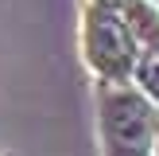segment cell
I'll list each match as a JSON object with an SVG mask.
<instances>
[{"instance_id": "cell-5", "label": "cell", "mask_w": 159, "mask_h": 156, "mask_svg": "<svg viewBox=\"0 0 159 156\" xmlns=\"http://www.w3.org/2000/svg\"><path fill=\"white\" fill-rule=\"evenodd\" d=\"M89 4H97V8H109V12H120V4H124V0H89Z\"/></svg>"}, {"instance_id": "cell-4", "label": "cell", "mask_w": 159, "mask_h": 156, "mask_svg": "<svg viewBox=\"0 0 159 156\" xmlns=\"http://www.w3.org/2000/svg\"><path fill=\"white\" fill-rule=\"evenodd\" d=\"M136 86L159 105V51H144L140 70H136Z\"/></svg>"}, {"instance_id": "cell-1", "label": "cell", "mask_w": 159, "mask_h": 156, "mask_svg": "<svg viewBox=\"0 0 159 156\" xmlns=\"http://www.w3.org/2000/svg\"><path fill=\"white\" fill-rule=\"evenodd\" d=\"M78 39H82V59L89 74L97 78V86H136L144 47L136 43L120 12H109V8H97L85 0Z\"/></svg>"}, {"instance_id": "cell-2", "label": "cell", "mask_w": 159, "mask_h": 156, "mask_svg": "<svg viewBox=\"0 0 159 156\" xmlns=\"http://www.w3.org/2000/svg\"><path fill=\"white\" fill-rule=\"evenodd\" d=\"M97 121L105 156H152L159 105L140 86H97Z\"/></svg>"}, {"instance_id": "cell-7", "label": "cell", "mask_w": 159, "mask_h": 156, "mask_svg": "<svg viewBox=\"0 0 159 156\" xmlns=\"http://www.w3.org/2000/svg\"><path fill=\"white\" fill-rule=\"evenodd\" d=\"M0 156H8V152H0Z\"/></svg>"}, {"instance_id": "cell-6", "label": "cell", "mask_w": 159, "mask_h": 156, "mask_svg": "<svg viewBox=\"0 0 159 156\" xmlns=\"http://www.w3.org/2000/svg\"><path fill=\"white\" fill-rule=\"evenodd\" d=\"M152 156H159V125H155V144H152Z\"/></svg>"}, {"instance_id": "cell-3", "label": "cell", "mask_w": 159, "mask_h": 156, "mask_svg": "<svg viewBox=\"0 0 159 156\" xmlns=\"http://www.w3.org/2000/svg\"><path fill=\"white\" fill-rule=\"evenodd\" d=\"M120 16L144 51H159V0H124Z\"/></svg>"}]
</instances>
